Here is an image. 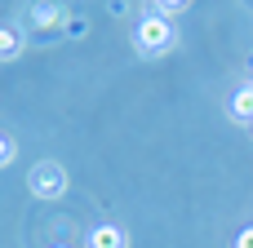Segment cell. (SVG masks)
I'll return each instance as SVG.
<instances>
[{"label": "cell", "instance_id": "obj_6", "mask_svg": "<svg viewBox=\"0 0 253 248\" xmlns=\"http://www.w3.org/2000/svg\"><path fill=\"white\" fill-rule=\"evenodd\" d=\"M231 120L253 124V84H245V89H236V93H231Z\"/></svg>", "mask_w": 253, "mask_h": 248}, {"label": "cell", "instance_id": "obj_8", "mask_svg": "<svg viewBox=\"0 0 253 248\" xmlns=\"http://www.w3.org/2000/svg\"><path fill=\"white\" fill-rule=\"evenodd\" d=\"M9 160H13V142H9V138H4V133H0V169H4V164H9Z\"/></svg>", "mask_w": 253, "mask_h": 248}, {"label": "cell", "instance_id": "obj_2", "mask_svg": "<svg viewBox=\"0 0 253 248\" xmlns=\"http://www.w3.org/2000/svg\"><path fill=\"white\" fill-rule=\"evenodd\" d=\"M67 169L58 164V160H40L36 169H31V177H27V191L36 195V200H62L67 195Z\"/></svg>", "mask_w": 253, "mask_h": 248}, {"label": "cell", "instance_id": "obj_10", "mask_svg": "<svg viewBox=\"0 0 253 248\" xmlns=\"http://www.w3.org/2000/svg\"><path fill=\"white\" fill-rule=\"evenodd\" d=\"M53 248H71V244H53Z\"/></svg>", "mask_w": 253, "mask_h": 248}, {"label": "cell", "instance_id": "obj_4", "mask_svg": "<svg viewBox=\"0 0 253 248\" xmlns=\"http://www.w3.org/2000/svg\"><path fill=\"white\" fill-rule=\"evenodd\" d=\"M27 49V31L22 27H0V62H13Z\"/></svg>", "mask_w": 253, "mask_h": 248}, {"label": "cell", "instance_id": "obj_7", "mask_svg": "<svg viewBox=\"0 0 253 248\" xmlns=\"http://www.w3.org/2000/svg\"><path fill=\"white\" fill-rule=\"evenodd\" d=\"M151 4H156V13H165V18H169V13H182V9H187V0H151Z\"/></svg>", "mask_w": 253, "mask_h": 248}, {"label": "cell", "instance_id": "obj_1", "mask_svg": "<svg viewBox=\"0 0 253 248\" xmlns=\"http://www.w3.org/2000/svg\"><path fill=\"white\" fill-rule=\"evenodd\" d=\"M133 44H138V53L160 58V53H169V49L178 44V31H173V22H169L165 13H147V18L138 22V31H133Z\"/></svg>", "mask_w": 253, "mask_h": 248}, {"label": "cell", "instance_id": "obj_3", "mask_svg": "<svg viewBox=\"0 0 253 248\" xmlns=\"http://www.w3.org/2000/svg\"><path fill=\"white\" fill-rule=\"evenodd\" d=\"M62 22H67V13L58 0H36L27 9V35H58Z\"/></svg>", "mask_w": 253, "mask_h": 248}, {"label": "cell", "instance_id": "obj_5", "mask_svg": "<svg viewBox=\"0 0 253 248\" xmlns=\"http://www.w3.org/2000/svg\"><path fill=\"white\" fill-rule=\"evenodd\" d=\"M84 248H129V240H125V231H120V226H93Z\"/></svg>", "mask_w": 253, "mask_h": 248}, {"label": "cell", "instance_id": "obj_9", "mask_svg": "<svg viewBox=\"0 0 253 248\" xmlns=\"http://www.w3.org/2000/svg\"><path fill=\"white\" fill-rule=\"evenodd\" d=\"M236 248H253V226H245V231L236 235Z\"/></svg>", "mask_w": 253, "mask_h": 248}]
</instances>
